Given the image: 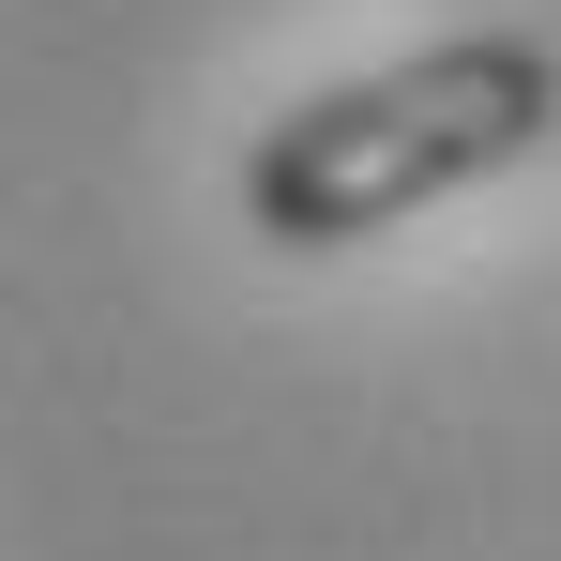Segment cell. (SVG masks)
Returning <instances> with one entry per match:
<instances>
[{
	"label": "cell",
	"instance_id": "cell-1",
	"mask_svg": "<svg viewBox=\"0 0 561 561\" xmlns=\"http://www.w3.org/2000/svg\"><path fill=\"white\" fill-rule=\"evenodd\" d=\"M547 137H561V46L516 15H470V31H425L334 92H288L243 137V228L274 259H365L394 228L516 183Z\"/></svg>",
	"mask_w": 561,
	"mask_h": 561
}]
</instances>
